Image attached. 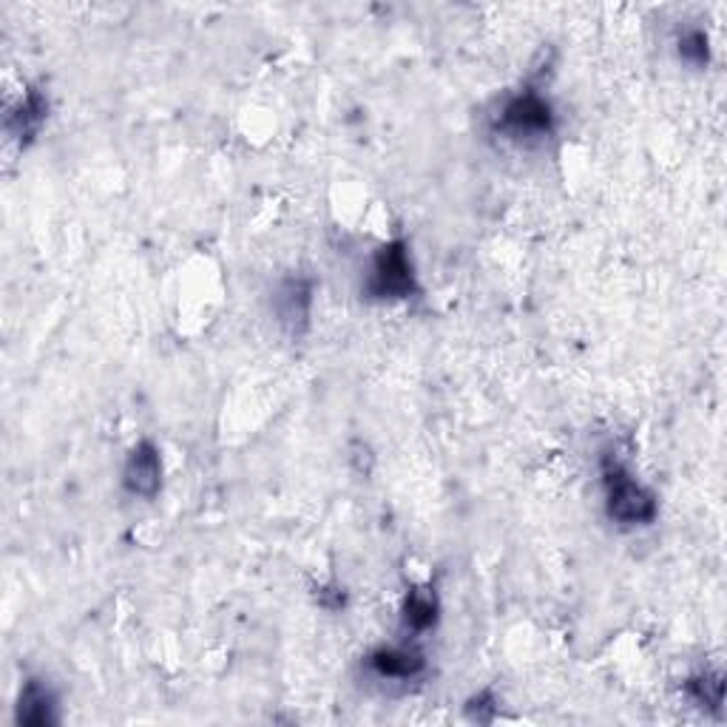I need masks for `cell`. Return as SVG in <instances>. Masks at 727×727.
I'll return each instance as SVG.
<instances>
[{
	"mask_svg": "<svg viewBox=\"0 0 727 727\" xmlns=\"http://www.w3.org/2000/svg\"><path fill=\"white\" fill-rule=\"evenodd\" d=\"M603 489L608 517L619 526H648L657 521V497L617 460H603Z\"/></svg>",
	"mask_w": 727,
	"mask_h": 727,
	"instance_id": "6da1fadb",
	"label": "cell"
},
{
	"mask_svg": "<svg viewBox=\"0 0 727 727\" xmlns=\"http://www.w3.org/2000/svg\"><path fill=\"white\" fill-rule=\"evenodd\" d=\"M494 125L508 139H521V143L526 139V143H532V139L551 137L557 128V118L551 103L540 91L523 89L501 105Z\"/></svg>",
	"mask_w": 727,
	"mask_h": 727,
	"instance_id": "7a4b0ae2",
	"label": "cell"
},
{
	"mask_svg": "<svg viewBox=\"0 0 727 727\" xmlns=\"http://www.w3.org/2000/svg\"><path fill=\"white\" fill-rule=\"evenodd\" d=\"M415 270H412L410 250L404 242H387L376 256H372L370 276H367V293L372 299H406L415 293Z\"/></svg>",
	"mask_w": 727,
	"mask_h": 727,
	"instance_id": "3957f363",
	"label": "cell"
},
{
	"mask_svg": "<svg viewBox=\"0 0 727 727\" xmlns=\"http://www.w3.org/2000/svg\"><path fill=\"white\" fill-rule=\"evenodd\" d=\"M310 307H313V282L302 276L284 279L273 295V310L279 324L290 336H302L310 324Z\"/></svg>",
	"mask_w": 727,
	"mask_h": 727,
	"instance_id": "277c9868",
	"label": "cell"
},
{
	"mask_svg": "<svg viewBox=\"0 0 727 727\" xmlns=\"http://www.w3.org/2000/svg\"><path fill=\"white\" fill-rule=\"evenodd\" d=\"M123 486L134 497H154L163 486V460L152 440H143L131 449L123 469Z\"/></svg>",
	"mask_w": 727,
	"mask_h": 727,
	"instance_id": "5b68a950",
	"label": "cell"
},
{
	"mask_svg": "<svg viewBox=\"0 0 727 727\" xmlns=\"http://www.w3.org/2000/svg\"><path fill=\"white\" fill-rule=\"evenodd\" d=\"M370 668L381 680L410 682L424 673V657L412 648H381L370 657Z\"/></svg>",
	"mask_w": 727,
	"mask_h": 727,
	"instance_id": "8992f818",
	"label": "cell"
},
{
	"mask_svg": "<svg viewBox=\"0 0 727 727\" xmlns=\"http://www.w3.org/2000/svg\"><path fill=\"white\" fill-rule=\"evenodd\" d=\"M18 722L32 727H46L57 722V700L43 682L32 680L21 691L18 700Z\"/></svg>",
	"mask_w": 727,
	"mask_h": 727,
	"instance_id": "52a82bcc",
	"label": "cell"
},
{
	"mask_svg": "<svg viewBox=\"0 0 727 727\" xmlns=\"http://www.w3.org/2000/svg\"><path fill=\"white\" fill-rule=\"evenodd\" d=\"M48 114V100L41 94L37 89L26 91V97L21 100V105L9 114V131H12L14 137L18 139H32L41 131L43 120H46Z\"/></svg>",
	"mask_w": 727,
	"mask_h": 727,
	"instance_id": "ba28073f",
	"label": "cell"
},
{
	"mask_svg": "<svg viewBox=\"0 0 727 727\" xmlns=\"http://www.w3.org/2000/svg\"><path fill=\"white\" fill-rule=\"evenodd\" d=\"M685 687L696 705L707 707V711H722V702H725V676L722 673L702 671L691 676Z\"/></svg>",
	"mask_w": 727,
	"mask_h": 727,
	"instance_id": "9c48e42d",
	"label": "cell"
},
{
	"mask_svg": "<svg viewBox=\"0 0 727 727\" xmlns=\"http://www.w3.org/2000/svg\"><path fill=\"white\" fill-rule=\"evenodd\" d=\"M438 619V603H435L433 594H421V591H412L406 597L404 605V625L410 631H429Z\"/></svg>",
	"mask_w": 727,
	"mask_h": 727,
	"instance_id": "30bf717a",
	"label": "cell"
},
{
	"mask_svg": "<svg viewBox=\"0 0 727 727\" xmlns=\"http://www.w3.org/2000/svg\"><path fill=\"white\" fill-rule=\"evenodd\" d=\"M680 57L693 63V66H707L711 60V46H707V35L702 29H687L680 37Z\"/></svg>",
	"mask_w": 727,
	"mask_h": 727,
	"instance_id": "8fae6325",
	"label": "cell"
}]
</instances>
